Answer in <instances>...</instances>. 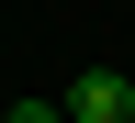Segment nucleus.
<instances>
[{
    "label": "nucleus",
    "instance_id": "nucleus-1",
    "mask_svg": "<svg viewBox=\"0 0 135 123\" xmlns=\"http://www.w3.org/2000/svg\"><path fill=\"white\" fill-rule=\"evenodd\" d=\"M68 123H135V78H113V67H90V78L68 90Z\"/></svg>",
    "mask_w": 135,
    "mask_h": 123
},
{
    "label": "nucleus",
    "instance_id": "nucleus-2",
    "mask_svg": "<svg viewBox=\"0 0 135 123\" xmlns=\"http://www.w3.org/2000/svg\"><path fill=\"white\" fill-rule=\"evenodd\" d=\"M0 123H68V112H56V101H11Z\"/></svg>",
    "mask_w": 135,
    "mask_h": 123
}]
</instances>
